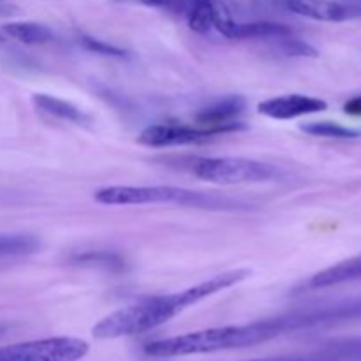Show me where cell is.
<instances>
[{"mask_svg":"<svg viewBox=\"0 0 361 361\" xmlns=\"http://www.w3.org/2000/svg\"><path fill=\"white\" fill-rule=\"evenodd\" d=\"M250 277V270H231L221 275L207 279L201 284L187 288L183 291L171 293V295L150 296L141 302L127 305L123 309L115 310L109 316L102 317L92 328V335L99 341H113V338L133 337V335L145 334L154 328L162 326L173 317L190 309L196 303L203 302L208 296H214L224 289L240 284Z\"/></svg>","mask_w":361,"mask_h":361,"instance_id":"6da1fadb","label":"cell"},{"mask_svg":"<svg viewBox=\"0 0 361 361\" xmlns=\"http://www.w3.org/2000/svg\"><path fill=\"white\" fill-rule=\"evenodd\" d=\"M288 334L284 317L275 316L267 319H257L245 324H229V326L208 328V330L192 331V334L176 335V337L161 338L148 342L145 353L154 358H175V356L212 355V353L245 349L254 345L267 344L274 338Z\"/></svg>","mask_w":361,"mask_h":361,"instance_id":"7a4b0ae2","label":"cell"},{"mask_svg":"<svg viewBox=\"0 0 361 361\" xmlns=\"http://www.w3.org/2000/svg\"><path fill=\"white\" fill-rule=\"evenodd\" d=\"M94 200L101 204L111 207H129V204H178L200 210H247L249 204L240 200L217 192H200L173 185H113L99 189Z\"/></svg>","mask_w":361,"mask_h":361,"instance_id":"3957f363","label":"cell"},{"mask_svg":"<svg viewBox=\"0 0 361 361\" xmlns=\"http://www.w3.org/2000/svg\"><path fill=\"white\" fill-rule=\"evenodd\" d=\"M194 176L222 185L274 182L282 176L281 169L267 162L243 157H200L190 164Z\"/></svg>","mask_w":361,"mask_h":361,"instance_id":"277c9868","label":"cell"},{"mask_svg":"<svg viewBox=\"0 0 361 361\" xmlns=\"http://www.w3.org/2000/svg\"><path fill=\"white\" fill-rule=\"evenodd\" d=\"M90 351L76 337H49L0 348V361H80Z\"/></svg>","mask_w":361,"mask_h":361,"instance_id":"5b68a950","label":"cell"},{"mask_svg":"<svg viewBox=\"0 0 361 361\" xmlns=\"http://www.w3.org/2000/svg\"><path fill=\"white\" fill-rule=\"evenodd\" d=\"M300 331L324 330L341 324L361 323V296L358 298L338 300L323 305L302 307L295 310Z\"/></svg>","mask_w":361,"mask_h":361,"instance_id":"8992f818","label":"cell"},{"mask_svg":"<svg viewBox=\"0 0 361 361\" xmlns=\"http://www.w3.org/2000/svg\"><path fill=\"white\" fill-rule=\"evenodd\" d=\"M224 134L221 129L201 126H183V123H155L147 127L140 134L137 141L145 147L150 148H166V147H187V145L204 143L214 136Z\"/></svg>","mask_w":361,"mask_h":361,"instance_id":"52a82bcc","label":"cell"},{"mask_svg":"<svg viewBox=\"0 0 361 361\" xmlns=\"http://www.w3.org/2000/svg\"><path fill=\"white\" fill-rule=\"evenodd\" d=\"M277 4L289 13L316 21L338 23V21L361 18V6H349L335 0H277Z\"/></svg>","mask_w":361,"mask_h":361,"instance_id":"ba28073f","label":"cell"},{"mask_svg":"<svg viewBox=\"0 0 361 361\" xmlns=\"http://www.w3.org/2000/svg\"><path fill=\"white\" fill-rule=\"evenodd\" d=\"M324 109H328L326 101L303 94L279 95V97L267 99L257 104V111L261 115L274 120H293L298 116L321 113Z\"/></svg>","mask_w":361,"mask_h":361,"instance_id":"9c48e42d","label":"cell"},{"mask_svg":"<svg viewBox=\"0 0 361 361\" xmlns=\"http://www.w3.org/2000/svg\"><path fill=\"white\" fill-rule=\"evenodd\" d=\"M247 102L242 95H228L224 99H219L214 104H208L196 113V123L201 127H214L221 129L222 133H235L243 129V123L238 116L245 109Z\"/></svg>","mask_w":361,"mask_h":361,"instance_id":"30bf717a","label":"cell"},{"mask_svg":"<svg viewBox=\"0 0 361 361\" xmlns=\"http://www.w3.org/2000/svg\"><path fill=\"white\" fill-rule=\"evenodd\" d=\"M355 281H361V254L312 275L309 282H305V289H326Z\"/></svg>","mask_w":361,"mask_h":361,"instance_id":"8fae6325","label":"cell"},{"mask_svg":"<svg viewBox=\"0 0 361 361\" xmlns=\"http://www.w3.org/2000/svg\"><path fill=\"white\" fill-rule=\"evenodd\" d=\"M41 249V240L27 233H0V264L21 261Z\"/></svg>","mask_w":361,"mask_h":361,"instance_id":"7c38bea8","label":"cell"},{"mask_svg":"<svg viewBox=\"0 0 361 361\" xmlns=\"http://www.w3.org/2000/svg\"><path fill=\"white\" fill-rule=\"evenodd\" d=\"M32 102H34L35 108L41 113H46V115L53 116V118L66 120V122L71 123H87L88 115L85 111H81L78 106H74L73 102H67L63 99L53 97V95L48 94H35L32 97Z\"/></svg>","mask_w":361,"mask_h":361,"instance_id":"4fadbf2b","label":"cell"},{"mask_svg":"<svg viewBox=\"0 0 361 361\" xmlns=\"http://www.w3.org/2000/svg\"><path fill=\"white\" fill-rule=\"evenodd\" d=\"M69 263L74 267L97 268V270L111 271V274H120L127 268L126 259L111 250H87V252L73 254L69 257Z\"/></svg>","mask_w":361,"mask_h":361,"instance_id":"5bb4252c","label":"cell"},{"mask_svg":"<svg viewBox=\"0 0 361 361\" xmlns=\"http://www.w3.org/2000/svg\"><path fill=\"white\" fill-rule=\"evenodd\" d=\"M183 18L187 25L196 34H208L214 30L215 0H185Z\"/></svg>","mask_w":361,"mask_h":361,"instance_id":"9a60e30c","label":"cell"},{"mask_svg":"<svg viewBox=\"0 0 361 361\" xmlns=\"http://www.w3.org/2000/svg\"><path fill=\"white\" fill-rule=\"evenodd\" d=\"M4 32L23 44H46L55 37L46 25L34 23V21H13L4 25Z\"/></svg>","mask_w":361,"mask_h":361,"instance_id":"2e32d148","label":"cell"},{"mask_svg":"<svg viewBox=\"0 0 361 361\" xmlns=\"http://www.w3.org/2000/svg\"><path fill=\"white\" fill-rule=\"evenodd\" d=\"M300 129L303 133L310 134V136L317 137H335V140H356V137H361V130L349 129V127H344L342 123L328 122V120L302 123Z\"/></svg>","mask_w":361,"mask_h":361,"instance_id":"e0dca14e","label":"cell"},{"mask_svg":"<svg viewBox=\"0 0 361 361\" xmlns=\"http://www.w3.org/2000/svg\"><path fill=\"white\" fill-rule=\"evenodd\" d=\"M275 48L286 56H307V59H314L317 56V49L314 46H310L309 42L302 41V39L295 37V34L288 35V37H282L275 41Z\"/></svg>","mask_w":361,"mask_h":361,"instance_id":"ac0fdd59","label":"cell"},{"mask_svg":"<svg viewBox=\"0 0 361 361\" xmlns=\"http://www.w3.org/2000/svg\"><path fill=\"white\" fill-rule=\"evenodd\" d=\"M80 44L83 46L87 51L97 53L102 56H111V59H126L127 53L122 48H116V46L109 44V42L101 41V39H95L92 35H80Z\"/></svg>","mask_w":361,"mask_h":361,"instance_id":"d6986e66","label":"cell"},{"mask_svg":"<svg viewBox=\"0 0 361 361\" xmlns=\"http://www.w3.org/2000/svg\"><path fill=\"white\" fill-rule=\"evenodd\" d=\"M335 353L351 361H361V337L337 338V341L326 342Z\"/></svg>","mask_w":361,"mask_h":361,"instance_id":"ffe728a7","label":"cell"},{"mask_svg":"<svg viewBox=\"0 0 361 361\" xmlns=\"http://www.w3.org/2000/svg\"><path fill=\"white\" fill-rule=\"evenodd\" d=\"M116 2H130L141 4L147 7H159V9L169 11L173 14H183L185 9V0H116Z\"/></svg>","mask_w":361,"mask_h":361,"instance_id":"44dd1931","label":"cell"},{"mask_svg":"<svg viewBox=\"0 0 361 361\" xmlns=\"http://www.w3.org/2000/svg\"><path fill=\"white\" fill-rule=\"evenodd\" d=\"M344 113L351 116H361V95H355L344 102Z\"/></svg>","mask_w":361,"mask_h":361,"instance_id":"7402d4cb","label":"cell"},{"mask_svg":"<svg viewBox=\"0 0 361 361\" xmlns=\"http://www.w3.org/2000/svg\"><path fill=\"white\" fill-rule=\"evenodd\" d=\"M247 361H263V360H247Z\"/></svg>","mask_w":361,"mask_h":361,"instance_id":"603a6c76","label":"cell"},{"mask_svg":"<svg viewBox=\"0 0 361 361\" xmlns=\"http://www.w3.org/2000/svg\"><path fill=\"white\" fill-rule=\"evenodd\" d=\"M2 9H4V7H2V6H0V13H4V11H2Z\"/></svg>","mask_w":361,"mask_h":361,"instance_id":"cb8c5ba5","label":"cell"},{"mask_svg":"<svg viewBox=\"0 0 361 361\" xmlns=\"http://www.w3.org/2000/svg\"><path fill=\"white\" fill-rule=\"evenodd\" d=\"M0 42H2V37H0Z\"/></svg>","mask_w":361,"mask_h":361,"instance_id":"d4e9b609","label":"cell"}]
</instances>
